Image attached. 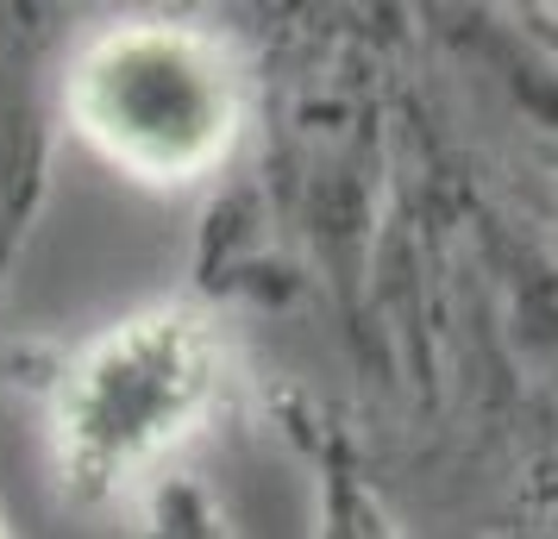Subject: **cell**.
Returning a JSON list of instances; mask_svg holds the SVG:
<instances>
[{"label":"cell","mask_w":558,"mask_h":539,"mask_svg":"<svg viewBox=\"0 0 558 539\" xmlns=\"http://www.w3.org/2000/svg\"><path fill=\"white\" fill-rule=\"evenodd\" d=\"M232 352L207 308L157 302L107 320L63 358L45 408L57 483L82 509H113L170 483V464L220 420Z\"/></svg>","instance_id":"6da1fadb"},{"label":"cell","mask_w":558,"mask_h":539,"mask_svg":"<svg viewBox=\"0 0 558 539\" xmlns=\"http://www.w3.org/2000/svg\"><path fill=\"white\" fill-rule=\"evenodd\" d=\"M63 113L82 145L138 188H202L239 151L245 63L220 26L126 13L70 51Z\"/></svg>","instance_id":"7a4b0ae2"},{"label":"cell","mask_w":558,"mask_h":539,"mask_svg":"<svg viewBox=\"0 0 558 539\" xmlns=\"http://www.w3.org/2000/svg\"><path fill=\"white\" fill-rule=\"evenodd\" d=\"M145 539H227V520L214 514V502L195 483L170 477L145 502Z\"/></svg>","instance_id":"3957f363"},{"label":"cell","mask_w":558,"mask_h":539,"mask_svg":"<svg viewBox=\"0 0 558 539\" xmlns=\"http://www.w3.org/2000/svg\"><path fill=\"white\" fill-rule=\"evenodd\" d=\"M489 539H558V452L539 470H533V483L521 489V509L508 527H496Z\"/></svg>","instance_id":"277c9868"},{"label":"cell","mask_w":558,"mask_h":539,"mask_svg":"<svg viewBox=\"0 0 558 539\" xmlns=\"http://www.w3.org/2000/svg\"><path fill=\"white\" fill-rule=\"evenodd\" d=\"M527 126H533L539 170H546V188L558 195V70L539 88H527Z\"/></svg>","instance_id":"5b68a950"},{"label":"cell","mask_w":558,"mask_h":539,"mask_svg":"<svg viewBox=\"0 0 558 539\" xmlns=\"http://www.w3.org/2000/svg\"><path fill=\"white\" fill-rule=\"evenodd\" d=\"M0 539H13V534H7V520H0Z\"/></svg>","instance_id":"8992f818"}]
</instances>
